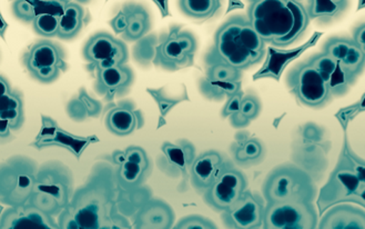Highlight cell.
Instances as JSON below:
<instances>
[{
  "instance_id": "cell-1",
  "label": "cell",
  "mask_w": 365,
  "mask_h": 229,
  "mask_svg": "<svg viewBox=\"0 0 365 229\" xmlns=\"http://www.w3.org/2000/svg\"><path fill=\"white\" fill-rule=\"evenodd\" d=\"M248 19L264 43L285 49L304 35L310 17L307 8L292 0L251 1Z\"/></svg>"
},
{
  "instance_id": "cell-2",
  "label": "cell",
  "mask_w": 365,
  "mask_h": 229,
  "mask_svg": "<svg viewBox=\"0 0 365 229\" xmlns=\"http://www.w3.org/2000/svg\"><path fill=\"white\" fill-rule=\"evenodd\" d=\"M265 43L255 33L248 17L232 16L219 27L215 45L207 55V63H225L239 71L250 68L262 61Z\"/></svg>"
},
{
  "instance_id": "cell-3",
  "label": "cell",
  "mask_w": 365,
  "mask_h": 229,
  "mask_svg": "<svg viewBox=\"0 0 365 229\" xmlns=\"http://www.w3.org/2000/svg\"><path fill=\"white\" fill-rule=\"evenodd\" d=\"M110 187L88 184L73 196L59 215L61 229H101L115 213Z\"/></svg>"
},
{
  "instance_id": "cell-4",
  "label": "cell",
  "mask_w": 365,
  "mask_h": 229,
  "mask_svg": "<svg viewBox=\"0 0 365 229\" xmlns=\"http://www.w3.org/2000/svg\"><path fill=\"white\" fill-rule=\"evenodd\" d=\"M73 179L67 166L51 161L38 169L37 180L28 204L49 216H59L71 202Z\"/></svg>"
},
{
  "instance_id": "cell-5",
  "label": "cell",
  "mask_w": 365,
  "mask_h": 229,
  "mask_svg": "<svg viewBox=\"0 0 365 229\" xmlns=\"http://www.w3.org/2000/svg\"><path fill=\"white\" fill-rule=\"evenodd\" d=\"M314 186L311 177L297 166H281L271 171L263 185L267 204L312 202Z\"/></svg>"
},
{
  "instance_id": "cell-6",
  "label": "cell",
  "mask_w": 365,
  "mask_h": 229,
  "mask_svg": "<svg viewBox=\"0 0 365 229\" xmlns=\"http://www.w3.org/2000/svg\"><path fill=\"white\" fill-rule=\"evenodd\" d=\"M37 165L27 157H13L1 167V202L11 207L31 200L37 180Z\"/></svg>"
},
{
  "instance_id": "cell-7",
  "label": "cell",
  "mask_w": 365,
  "mask_h": 229,
  "mask_svg": "<svg viewBox=\"0 0 365 229\" xmlns=\"http://www.w3.org/2000/svg\"><path fill=\"white\" fill-rule=\"evenodd\" d=\"M198 43L195 36L173 26L169 33L160 38L155 49L153 63L165 71H179L192 65Z\"/></svg>"
},
{
  "instance_id": "cell-8",
  "label": "cell",
  "mask_w": 365,
  "mask_h": 229,
  "mask_svg": "<svg viewBox=\"0 0 365 229\" xmlns=\"http://www.w3.org/2000/svg\"><path fill=\"white\" fill-rule=\"evenodd\" d=\"M318 214L312 202L265 205L262 229H317Z\"/></svg>"
},
{
  "instance_id": "cell-9",
  "label": "cell",
  "mask_w": 365,
  "mask_h": 229,
  "mask_svg": "<svg viewBox=\"0 0 365 229\" xmlns=\"http://www.w3.org/2000/svg\"><path fill=\"white\" fill-rule=\"evenodd\" d=\"M24 65L36 81L51 83L67 68L61 46L49 41L34 44L24 56Z\"/></svg>"
},
{
  "instance_id": "cell-10",
  "label": "cell",
  "mask_w": 365,
  "mask_h": 229,
  "mask_svg": "<svg viewBox=\"0 0 365 229\" xmlns=\"http://www.w3.org/2000/svg\"><path fill=\"white\" fill-rule=\"evenodd\" d=\"M83 55L96 71L123 66L129 58L125 44L107 33L91 36L83 47Z\"/></svg>"
},
{
  "instance_id": "cell-11",
  "label": "cell",
  "mask_w": 365,
  "mask_h": 229,
  "mask_svg": "<svg viewBox=\"0 0 365 229\" xmlns=\"http://www.w3.org/2000/svg\"><path fill=\"white\" fill-rule=\"evenodd\" d=\"M288 83L295 96L308 106H320L331 95L329 86L309 61L291 71Z\"/></svg>"
},
{
  "instance_id": "cell-12",
  "label": "cell",
  "mask_w": 365,
  "mask_h": 229,
  "mask_svg": "<svg viewBox=\"0 0 365 229\" xmlns=\"http://www.w3.org/2000/svg\"><path fill=\"white\" fill-rule=\"evenodd\" d=\"M248 181L245 175L233 167H225L222 174L205 193V200L217 212H225L247 192Z\"/></svg>"
},
{
  "instance_id": "cell-13",
  "label": "cell",
  "mask_w": 365,
  "mask_h": 229,
  "mask_svg": "<svg viewBox=\"0 0 365 229\" xmlns=\"http://www.w3.org/2000/svg\"><path fill=\"white\" fill-rule=\"evenodd\" d=\"M113 163L117 165V183L125 189H135L145 183L150 163L147 153L140 147H129L115 151Z\"/></svg>"
},
{
  "instance_id": "cell-14",
  "label": "cell",
  "mask_w": 365,
  "mask_h": 229,
  "mask_svg": "<svg viewBox=\"0 0 365 229\" xmlns=\"http://www.w3.org/2000/svg\"><path fill=\"white\" fill-rule=\"evenodd\" d=\"M265 206L262 199L251 192H245L239 200L222 213L227 229H261Z\"/></svg>"
},
{
  "instance_id": "cell-15",
  "label": "cell",
  "mask_w": 365,
  "mask_h": 229,
  "mask_svg": "<svg viewBox=\"0 0 365 229\" xmlns=\"http://www.w3.org/2000/svg\"><path fill=\"white\" fill-rule=\"evenodd\" d=\"M0 135L3 141H7L11 133L19 131L23 126L24 103L21 93L11 88L5 77L0 78Z\"/></svg>"
},
{
  "instance_id": "cell-16",
  "label": "cell",
  "mask_w": 365,
  "mask_h": 229,
  "mask_svg": "<svg viewBox=\"0 0 365 229\" xmlns=\"http://www.w3.org/2000/svg\"><path fill=\"white\" fill-rule=\"evenodd\" d=\"M0 229H61V226L53 216L27 204L6 209Z\"/></svg>"
},
{
  "instance_id": "cell-17",
  "label": "cell",
  "mask_w": 365,
  "mask_h": 229,
  "mask_svg": "<svg viewBox=\"0 0 365 229\" xmlns=\"http://www.w3.org/2000/svg\"><path fill=\"white\" fill-rule=\"evenodd\" d=\"M323 53L338 61L343 71L354 79L364 68L365 56L353 39L331 38L323 47Z\"/></svg>"
},
{
  "instance_id": "cell-18",
  "label": "cell",
  "mask_w": 365,
  "mask_h": 229,
  "mask_svg": "<svg viewBox=\"0 0 365 229\" xmlns=\"http://www.w3.org/2000/svg\"><path fill=\"white\" fill-rule=\"evenodd\" d=\"M225 158L217 151H205L202 154L195 157L190 167L191 183L193 187L207 192L213 183L225 171Z\"/></svg>"
},
{
  "instance_id": "cell-19",
  "label": "cell",
  "mask_w": 365,
  "mask_h": 229,
  "mask_svg": "<svg viewBox=\"0 0 365 229\" xmlns=\"http://www.w3.org/2000/svg\"><path fill=\"white\" fill-rule=\"evenodd\" d=\"M318 229H365V209L351 203L334 205L321 217Z\"/></svg>"
},
{
  "instance_id": "cell-20",
  "label": "cell",
  "mask_w": 365,
  "mask_h": 229,
  "mask_svg": "<svg viewBox=\"0 0 365 229\" xmlns=\"http://www.w3.org/2000/svg\"><path fill=\"white\" fill-rule=\"evenodd\" d=\"M133 79L135 76L133 71L125 65L101 69L97 71L96 89L107 101H113L115 97L127 93L133 85Z\"/></svg>"
},
{
  "instance_id": "cell-21",
  "label": "cell",
  "mask_w": 365,
  "mask_h": 229,
  "mask_svg": "<svg viewBox=\"0 0 365 229\" xmlns=\"http://www.w3.org/2000/svg\"><path fill=\"white\" fill-rule=\"evenodd\" d=\"M175 213L165 202L153 199L145 203L135 218V229H173Z\"/></svg>"
},
{
  "instance_id": "cell-22",
  "label": "cell",
  "mask_w": 365,
  "mask_h": 229,
  "mask_svg": "<svg viewBox=\"0 0 365 229\" xmlns=\"http://www.w3.org/2000/svg\"><path fill=\"white\" fill-rule=\"evenodd\" d=\"M143 125V113L127 103H119L106 115V127L117 136H128Z\"/></svg>"
},
{
  "instance_id": "cell-23",
  "label": "cell",
  "mask_w": 365,
  "mask_h": 229,
  "mask_svg": "<svg viewBox=\"0 0 365 229\" xmlns=\"http://www.w3.org/2000/svg\"><path fill=\"white\" fill-rule=\"evenodd\" d=\"M309 63L317 69L321 77L329 86L331 93H342L348 88L353 78L343 71L340 63L331 58L327 54L313 56Z\"/></svg>"
},
{
  "instance_id": "cell-24",
  "label": "cell",
  "mask_w": 365,
  "mask_h": 229,
  "mask_svg": "<svg viewBox=\"0 0 365 229\" xmlns=\"http://www.w3.org/2000/svg\"><path fill=\"white\" fill-rule=\"evenodd\" d=\"M85 11L81 5L68 1L65 11L59 17L58 38L69 41L81 33L85 24Z\"/></svg>"
},
{
  "instance_id": "cell-25",
  "label": "cell",
  "mask_w": 365,
  "mask_h": 229,
  "mask_svg": "<svg viewBox=\"0 0 365 229\" xmlns=\"http://www.w3.org/2000/svg\"><path fill=\"white\" fill-rule=\"evenodd\" d=\"M128 16V28L123 38L125 41H139L150 29V16L143 6H125Z\"/></svg>"
},
{
  "instance_id": "cell-26",
  "label": "cell",
  "mask_w": 365,
  "mask_h": 229,
  "mask_svg": "<svg viewBox=\"0 0 365 229\" xmlns=\"http://www.w3.org/2000/svg\"><path fill=\"white\" fill-rule=\"evenodd\" d=\"M348 3L341 0H313V1H309L307 11L309 17L312 19L329 21L340 15Z\"/></svg>"
},
{
  "instance_id": "cell-27",
  "label": "cell",
  "mask_w": 365,
  "mask_h": 229,
  "mask_svg": "<svg viewBox=\"0 0 365 229\" xmlns=\"http://www.w3.org/2000/svg\"><path fill=\"white\" fill-rule=\"evenodd\" d=\"M180 11L193 19H208L220 9V1L215 0H185L179 3Z\"/></svg>"
},
{
  "instance_id": "cell-28",
  "label": "cell",
  "mask_w": 365,
  "mask_h": 229,
  "mask_svg": "<svg viewBox=\"0 0 365 229\" xmlns=\"http://www.w3.org/2000/svg\"><path fill=\"white\" fill-rule=\"evenodd\" d=\"M163 151L165 153L168 161L180 171H185L187 167L190 168L195 158L193 156V148L189 144H185V147H182L181 145L165 143L163 144Z\"/></svg>"
},
{
  "instance_id": "cell-29",
  "label": "cell",
  "mask_w": 365,
  "mask_h": 229,
  "mask_svg": "<svg viewBox=\"0 0 365 229\" xmlns=\"http://www.w3.org/2000/svg\"><path fill=\"white\" fill-rule=\"evenodd\" d=\"M241 83H222V81H210L203 78L200 83L201 93L205 97L212 99H221L223 97L235 96V93H240Z\"/></svg>"
},
{
  "instance_id": "cell-30",
  "label": "cell",
  "mask_w": 365,
  "mask_h": 229,
  "mask_svg": "<svg viewBox=\"0 0 365 229\" xmlns=\"http://www.w3.org/2000/svg\"><path fill=\"white\" fill-rule=\"evenodd\" d=\"M260 111V103L255 97L243 96L242 103H241L240 111L231 116L233 126L242 127L248 125L251 119L258 116Z\"/></svg>"
},
{
  "instance_id": "cell-31",
  "label": "cell",
  "mask_w": 365,
  "mask_h": 229,
  "mask_svg": "<svg viewBox=\"0 0 365 229\" xmlns=\"http://www.w3.org/2000/svg\"><path fill=\"white\" fill-rule=\"evenodd\" d=\"M205 78L222 83H239L241 81V71L225 63H212L209 65Z\"/></svg>"
},
{
  "instance_id": "cell-32",
  "label": "cell",
  "mask_w": 365,
  "mask_h": 229,
  "mask_svg": "<svg viewBox=\"0 0 365 229\" xmlns=\"http://www.w3.org/2000/svg\"><path fill=\"white\" fill-rule=\"evenodd\" d=\"M34 31L46 38L58 37L59 33V16L53 14H41L33 21Z\"/></svg>"
},
{
  "instance_id": "cell-33",
  "label": "cell",
  "mask_w": 365,
  "mask_h": 229,
  "mask_svg": "<svg viewBox=\"0 0 365 229\" xmlns=\"http://www.w3.org/2000/svg\"><path fill=\"white\" fill-rule=\"evenodd\" d=\"M263 147L258 139H248L235 151V159L239 164H251L262 156Z\"/></svg>"
},
{
  "instance_id": "cell-34",
  "label": "cell",
  "mask_w": 365,
  "mask_h": 229,
  "mask_svg": "<svg viewBox=\"0 0 365 229\" xmlns=\"http://www.w3.org/2000/svg\"><path fill=\"white\" fill-rule=\"evenodd\" d=\"M173 229H218V227L210 219L200 215H190L180 219Z\"/></svg>"
},
{
  "instance_id": "cell-35",
  "label": "cell",
  "mask_w": 365,
  "mask_h": 229,
  "mask_svg": "<svg viewBox=\"0 0 365 229\" xmlns=\"http://www.w3.org/2000/svg\"><path fill=\"white\" fill-rule=\"evenodd\" d=\"M13 13L18 19L25 23H33L35 21L33 0H18L13 4Z\"/></svg>"
},
{
  "instance_id": "cell-36",
  "label": "cell",
  "mask_w": 365,
  "mask_h": 229,
  "mask_svg": "<svg viewBox=\"0 0 365 229\" xmlns=\"http://www.w3.org/2000/svg\"><path fill=\"white\" fill-rule=\"evenodd\" d=\"M147 91L148 93H150L151 97H153V98L155 99V101H157L158 105H159V108H160L163 115H165V113H167V111H169V109H170L173 105H175L178 101H181V99L168 98L165 93H163L165 89L163 88H148Z\"/></svg>"
},
{
  "instance_id": "cell-37",
  "label": "cell",
  "mask_w": 365,
  "mask_h": 229,
  "mask_svg": "<svg viewBox=\"0 0 365 229\" xmlns=\"http://www.w3.org/2000/svg\"><path fill=\"white\" fill-rule=\"evenodd\" d=\"M110 27L115 34L123 36L125 33L128 28V16L125 13V8H123L115 17L110 21Z\"/></svg>"
},
{
  "instance_id": "cell-38",
  "label": "cell",
  "mask_w": 365,
  "mask_h": 229,
  "mask_svg": "<svg viewBox=\"0 0 365 229\" xmlns=\"http://www.w3.org/2000/svg\"><path fill=\"white\" fill-rule=\"evenodd\" d=\"M242 93H235V96L230 97L229 101L225 103L223 108V115L225 116H233L235 113L240 111L241 103H242Z\"/></svg>"
},
{
  "instance_id": "cell-39",
  "label": "cell",
  "mask_w": 365,
  "mask_h": 229,
  "mask_svg": "<svg viewBox=\"0 0 365 229\" xmlns=\"http://www.w3.org/2000/svg\"><path fill=\"white\" fill-rule=\"evenodd\" d=\"M101 229H131V227L127 219L117 213L103 225Z\"/></svg>"
},
{
  "instance_id": "cell-40",
  "label": "cell",
  "mask_w": 365,
  "mask_h": 229,
  "mask_svg": "<svg viewBox=\"0 0 365 229\" xmlns=\"http://www.w3.org/2000/svg\"><path fill=\"white\" fill-rule=\"evenodd\" d=\"M79 101L87 107L89 115H96L98 111H101V103H98V101H96L95 99L88 96L85 89H81V95H79Z\"/></svg>"
},
{
  "instance_id": "cell-41",
  "label": "cell",
  "mask_w": 365,
  "mask_h": 229,
  "mask_svg": "<svg viewBox=\"0 0 365 229\" xmlns=\"http://www.w3.org/2000/svg\"><path fill=\"white\" fill-rule=\"evenodd\" d=\"M353 41L360 47L365 56V24L359 26L353 34Z\"/></svg>"
}]
</instances>
